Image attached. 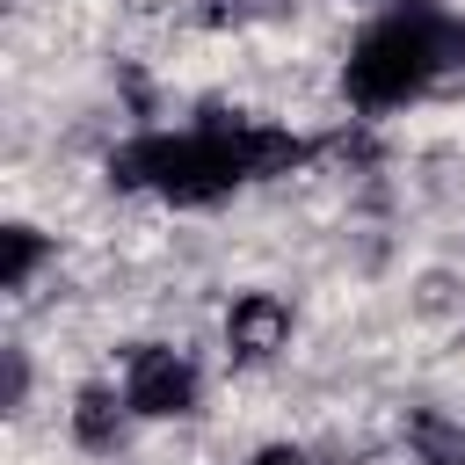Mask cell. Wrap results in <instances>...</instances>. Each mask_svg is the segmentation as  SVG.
Instances as JSON below:
<instances>
[{
    "label": "cell",
    "mask_w": 465,
    "mask_h": 465,
    "mask_svg": "<svg viewBox=\"0 0 465 465\" xmlns=\"http://www.w3.org/2000/svg\"><path fill=\"white\" fill-rule=\"evenodd\" d=\"M312 145L269 124H196V131H145L116 153V182L153 189L167 203H218L240 182L298 167Z\"/></svg>",
    "instance_id": "6da1fadb"
},
{
    "label": "cell",
    "mask_w": 465,
    "mask_h": 465,
    "mask_svg": "<svg viewBox=\"0 0 465 465\" xmlns=\"http://www.w3.org/2000/svg\"><path fill=\"white\" fill-rule=\"evenodd\" d=\"M465 65V22H450L443 7H392L385 22H371L349 51V102L356 109H400L414 94H429L443 73Z\"/></svg>",
    "instance_id": "7a4b0ae2"
},
{
    "label": "cell",
    "mask_w": 465,
    "mask_h": 465,
    "mask_svg": "<svg viewBox=\"0 0 465 465\" xmlns=\"http://www.w3.org/2000/svg\"><path fill=\"white\" fill-rule=\"evenodd\" d=\"M196 392H203V378H196L189 349H167V341L131 349V363H124V400H131L138 421H174V414L196 407Z\"/></svg>",
    "instance_id": "3957f363"
},
{
    "label": "cell",
    "mask_w": 465,
    "mask_h": 465,
    "mask_svg": "<svg viewBox=\"0 0 465 465\" xmlns=\"http://www.w3.org/2000/svg\"><path fill=\"white\" fill-rule=\"evenodd\" d=\"M283 341H291V305H283L276 291H240L232 312H225V349H232L240 363H262V356H276Z\"/></svg>",
    "instance_id": "277c9868"
},
{
    "label": "cell",
    "mask_w": 465,
    "mask_h": 465,
    "mask_svg": "<svg viewBox=\"0 0 465 465\" xmlns=\"http://www.w3.org/2000/svg\"><path fill=\"white\" fill-rule=\"evenodd\" d=\"M124 414H131V400H124L116 385H87V392L73 400V436H80L87 450H116Z\"/></svg>",
    "instance_id": "5b68a950"
},
{
    "label": "cell",
    "mask_w": 465,
    "mask_h": 465,
    "mask_svg": "<svg viewBox=\"0 0 465 465\" xmlns=\"http://www.w3.org/2000/svg\"><path fill=\"white\" fill-rule=\"evenodd\" d=\"M36 262H44V232H36V225H7V262H0V283H7V291H29Z\"/></svg>",
    "instance_id": "8992f818"
},
{
    "label": "cell",
    "mask_w": 465,
    "mask_h": 465,
    "mask_svg": "<svg viewBox=\"0 0 465 465\" xmlns=\"http://www.w3.org/2000/svg\"><path fill=\"white\" fill-rule=\"evenodd\" d=\"M414 443H421V465H465V436L443 429V421H421Z\"/></svg>",
    "instance_id": "52a82bcc"
},
{
    "label": "cell",
    "mask_w": 465,
    "mask_h": 465,
    "mask_svg": "<svg viewBox=\"0 0 465 465\" xmlns=\"http://www.w3.org/2000/svg\"><path fill=\"white\" fill-rule=\"evenodd\" d=\"M254 465H305V458H298V450H262Z\"/></svg>",
    "instance_id": "ba28073f"
},
{
    "label": "cell",
    "mask_w": 465,
    "mask_h": 465,
    "mask_svg": "<svg viewBox=\"0 0 465 465\" xmlns=\"http://www.w3.org/2000/svg\"><path fill=\"white\" fill-rule=\"evenodd\" d=\"M385 7H421V0H385Z\"/></svg>",
    "instance_id": "9c48e42d"
}]
</instances>
